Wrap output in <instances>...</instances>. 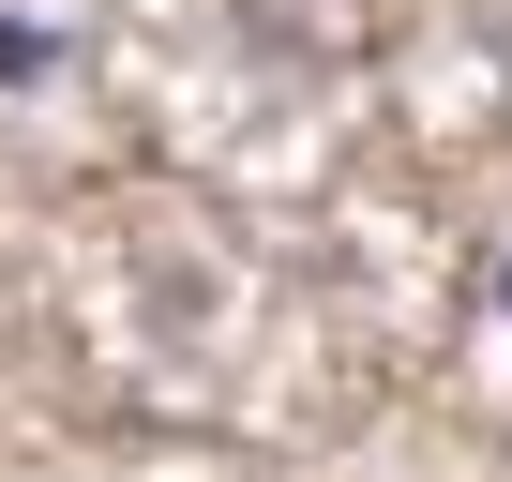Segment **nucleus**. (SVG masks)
<instances>
[{
	"mask_svg": "<svg viewBox=\"0 0 512 482\" xmlns=\"http://www.w3.org/2000/svg\"><path fill=\"white\" fill-rule=\"evenodd\" d=\"M61 61V31H16V16H0V76H46Z\"/></svg>",
	"mask_w": 512,
	"mask_h": 482,
	"instance_id": "nucleus-1",
	"label": "nucleus"
},
{
	"mask_svg": "<svg viewBox=\"0 0 512 482\" xmlns=\"http://www.w3.org/2000/svg\"><path fill=\"white\" fill-rule=\"evenodd\" d=\"M482 302H497V332H512V241H497V272H482Z\"/></svg>",
	"mask_w": 512,
	"mask_h": 482,
	"instance_id": "nucleus-2",
	"label": "nucleus"
}]
</instances>
